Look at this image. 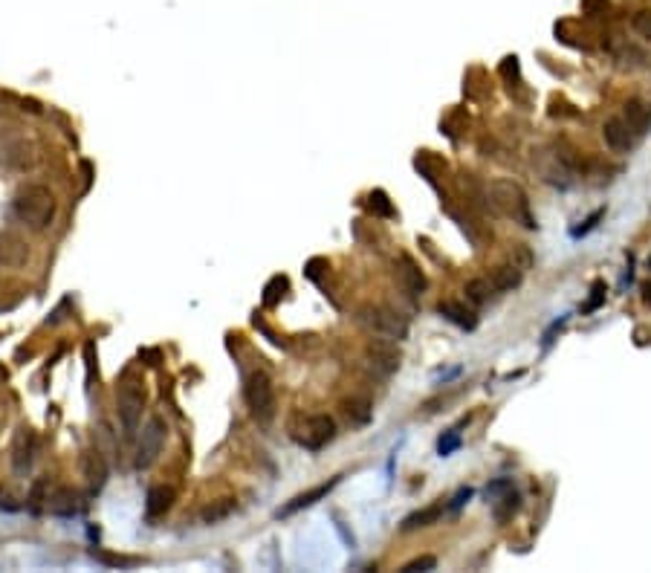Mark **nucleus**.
I'll return each mask as SVG.
<instances>
[{
	"label": "nucleus",
	"instance_id": "bb28decb",
	"mask_svg": "<svg viewBox=\"0 0 651 573\" xmlns=\"http://www.w3.org/2000/svg\"><path fill=\"white\" fill-rule=\"evenodd\" d=\"M512 489V481L510 478H498V481H492L489 487H487V501H498L501 495H507Z\"/></svg>",
	"mask_w": 651,
	"mask_h": 573
},
{
	"label": "nucleus",
	"instance_id": "412c9836",
	"mask_svg": "<svg viewBox=\"0 0 651 573\" xmlns=\"http://www.w3.org/2000/svg\"><path fill=\"white\" fill-rule=\"evenodd\" d=\"M464 293H466V298L472 301V304H487L498 290H495V284H492V278H472V281H466V286H464Z\"/></svg>",
	"mask_w": 651,
	"mask_h": 573
},
{
	"label": "nucleus",
	"instance_id": "423d86ee",
	"mask_svg": "<svg viewBox=\"0 0 651 573\" xmlns=\"http://www.w3.org/2000/svg\"><path fill=\"white\" fill-rule=\"evenodd\" d=\"M359 324L365 328L368 333L379 336V339H391V342H399V339H406L408 336V324L406 319L388 310V307H374V304H368V307H362L359 310Z\"/></svg>",
	"mask_w": 651,
	"mask_h": 573
},
{
	"label": "nucleus",
	"instance_id": "6ab92c4d",
	"mask_svg": "<svg viewBox=\"0 0 651 573\" xmlns=\"http://www.w3.org/2000/svg\"><path fill=\"white\" fill-rule=\"evenodd\" d=\"M521 275H524V270L519 263H501V266H495L492 270V284H495L498 293H507V290H515V286L521 284Z\"/></svg>",
	"mask_w": 651,
	"mask_h": 573
},
{
	"label": "nucleus",
	"instance_id": "c85d7f7f",
	"mask_svg": "<svg viewBox=\"0 0 651 573\" xmlns=\"http://www.w3.org/2000/svg\"><path fill=\"white\" fill-rule=\"evenodd\" d=\"M631 26H634L643 38H648V41H651V12L648 9H643V12H637L634 17H631Z\"/></svg>",
	"mask_w": 651,
	"mask_h": 573
},
{
	"label": "nucleus",
	"instance_id": "f8f14e48",
	"mask_svg": "<svg viewBox=\"0 0 651 573\" xmlns=\"http://www.w3.org/2000/svg\"><path fill=\"white\" fill-rule=\"evenodd\" d=\"M32 457H35V434L32 429H17L15 434V441H12V466L15 472H26L32 466Z\"/></svg>",
	"mask_w": 651,
	"mask_h": 573
},
{
	"label": "nucleus",
	"instance_id": "7c9ffc66",
	"mask_svg": "<svg viewBox=\"0 0 651 573\" xmlns=\"http://www.w3.org/2000/svg\"><path fill=\"white\" fill-rule=\"evenodd\" d=\"M602 217H605V208H597V212H593V215H590V217H588V220H585L582 226H576V229H573L570 235H573V238H582V235L593 232V229H597V223H599Z\"/></svg>",
	"mask_w": 651,
	"mask_h": 573
},
{
	"label": "nucleus",
	"instance_id": "cd10ccee",
	"mask_svg": "<svg viewBox=\"0 0 651 573\" xmlns=\"http://www.w3.org/2000/svg\"><path fill=\"white\" fill-rule=\"evenodd\" d=\"M602 301H605V284H602V281H597V284L590 286V298H588V304L582 307V313H593Z\"/></svg>",
	"mask_w": 651,
	"mask_h": 573
},
{
	"label": "nucleus",
	"instance_id": "b1692460",
	"mask_svg": "<svg viewBox=\"0 0 651 573\" xmlns=\"http://www.w3.org/2000/svg\"><path fill=\"white\" fill-rule=\"evenodd\" d=\"M519 507H521V498H519V492H515V489H510V492L501 495L498 501H492V512H495L498 521H507L510 515L519 512Z\"/></svg>",
	"mask_w": 651,
	"mask_h": 573
},
{
	"label": "nucleus",
	"instance_id": "c756f323",
	"mask_svg": "<svg viewBox=\"0 0 651 573\" xmlns=\"http://www.w3.org/2000/svg\"><path fill=\"white\" fill-rule=\"evenodd\" d=\"M457 446H461V434H457V431H449V434H443V437L437 441V452H440V457L452 454Z\"/></svg>",
	"mask_w": 651,
	"mask_h": 573
},
{
	"label": "nucleus",
	"instance_id": "ddd939ff",
	"mask_svg": "<svg viewBox=\"0 0 651 573\" xmlns=\"http://www.w3.org/2000/svg\"><path fill=\"white\" fill-rule=\"evenodd\" d=\"M82 475H84V481L90 487V492H99L107 481V464H105V457L102 452H95V449H87L82 454Z\"/></svg>",
	"mask_w": 651,
	"mask_h": 573
},
{
	"label": "nucleus",
	"instance_id": "20e7f679",
	"mask_svg": "<svg viewBox=\"0 0 651 573\" xmlns=\"http://www.w3.org/2000/svg\"><path fill=\"white\" fill-rule=\"evenodd\" d=\"M145 382L137 376H125L122 385L116 391V408H119V420L125 426V434H137L139 423H142V411H145Z\"/></svg>",
	"mask_w": 651,
	"mask_h": 573
},
{
	"label": "nucleus",
	"instance_id": "2eb2a0df",
	"mask_svg": "<svg viewBox=\"0 0 651 573\" xmlns=\"http://www.w3.org/2000/svg\"><path fill=\"white\" fill-rule=\"evenodd\" d=\"M437 313L449 319L452 324H457V328H464V330H475V324H477V316L472 307H466L464 301H457V298H443L437 304Z\"/></svg>",
	"mask_w": 651,
	"mask_h": 573
},
{
	"label": "nucleus",
	"instance_id": "dca6fc26",
	"mask_svg": "<svg viewBox=\"0 0 651 573\" xmlns=\"http://www.w3.org/2000/svg\"><path fill=\"white\" fill-rule=\"evenodd\" d=\"M397 278H399V284L406 286V290L411 293V296H420L426 290V275H423V270L411 261V258H399L397 261Z\"/></svg>",
	"mask_w": 651,
	"mask_h": 573
},
{
	"label": "nucleus",
	"instance_id": "39448f33",
	"mask_svg": "<svg viewBox=\"0 0 651 573\" xmlns=\"http://www.w3.org/2000/svg\"><path fill=\"white\" fill-rule=\"evenodd\" d=\"M243 399L258 423H270L275 417V385H273L270 374H263V371L249 374L246 385H243Z\"/></svg>",
	"mask_w": 651,
	"mask_h": 573
},
{
	"label": "nucleus",
	"instance_id": "7ed1b4c3",
	"mask_svg": "<svg viewBox=\"0 0 651 573\" xmlns=\"http://www.w3.org/2000/svg\"><path fill=\"white\" fill-rule=\"evenodd\" d=\"M489 203L498 215H504L512 223H521L524 229H535V217L530 212V200L524 188L512 180H492L489 183Z\"/></svg>",
	"mask_w": 651,
	"mask_h": 573
},
{
	"label": "nucleus",
	"instance_id": "5701e85b",
	"mask_svg": "<svg viewBox=\"0 0 651 573\" xmlns=\"http://www.w3.org/2000/svg\"><path fill=\"white\" fill-rule=\"evenodd\" d=\"M344 414H348L356 426H365L368 420L374 417V406H371V399H365V397H351L348 403H344Z\"/></svg>",
	"mask_w": 651,
	"mask_h": 573
},
{
	"label": "nucleus",
	"instance_id": "a211bd4d",
	"mask_svg": "<svg viewBox=\"0 0 651 573\" xmlns=\"http://www.w3.org/2000/svg\"><path fill=\"white\" fill-rule=\"evenodd\" d=\"M336 484H339V478H333V481H328V484H319V487H313V489H307V492L296 495V498L286 504L284 510H278V515H284V519H286V515H293V512H298V510H304V507H313V504H316L319 498H324V495H328Z\"/></svg>",
	"mask_w": 651,
	"mask_h": 573
},
{
	"label": "nucleus",
	"instance_id": "393cba45",
	"mask_svg": "<svg viewBox=\"0 0 651 573\" xmlns=\"http://www.w3.org/2000/svg\"><path fill=\"white\" fill-rule=\"evenodd\" d=\"M232 512H235V501L232 498H220V501H212L203 510V521L206 524H217V521L229 519Z\"/></svg>",
	"mask_w": 651,
	"mask_h": 573
},
{
	"label": "nucleus",
	"instance_id": "f3484780",
	"mask_svg": "<svg viewBox=\"0 0 651 573\" xmlns=\"http://www.w3.org/2000/svg\"><path fill=\"white\" fill-rule=\"evenodd\" d=\"M177 498V492L171 489V487H151L148 489V498H145V512H148V519H160V515H165L171 510V504H174Z\"/></svg>",
	"mask_w": 651,
	"mask_h": 573
},
{
	"label": "nucleus",
	"instance_id": "2f4dec72",
	"mask_svg": "<svg viewBox=\"0 0 651 573\" xmlns=\"http://www.w3.org/2000/svg\"><path fill=\"white\" fill-rule=\"evenodd\" d=\"M434 565H437V559H434V556H423V559L408 562V565L403 567V573H411V570H431Z\"/></svg>",
	"mask_w": 651,
	"mask_h": 573
},
{
	"label": "nucleus",
	"instance_id": "f257e3e1",
	"mask_svg": "<svg viewBox=\"0 0 651 573\" xmlns=\"http://www.w3.org/2000/svg\"><path fill=\"white\" fill-rule=\"evenodd\" d=\"M12 215L29 226L32 232H44L55 217V197L47 185H24L12 200Z\"/></svg>",
	"mask_w": 651,
	"mask_h": 573
},
{
	"label": "nucleus",
	"instance_id": "473e14b6",
	"mask_svg": "<svg viewBox=\"0 0 651 573\" xmlns=\"http://www.w3.org/2000/svg\"><path fill=\"white\" fill-rule=\"evenodd\" d=\"M469 498H472V489L466 487V489H461V492H457V495H454V498L449 501V510H461V507H464V504H466Z\"/></svg>",
	"mask_w": 651,
	"mask_h": 573
},
{
	"label": "nucleus",
	"instance_id": "72a5a7b5",
	"mask_svg": "<svg viewBox=\"0 0 651 573\" xmlns=\"http://www.w3.org/2000/svg\"><path fill=\"white\" fill-rule=\"evenodd\" d=\"M643 298L651 304V284H645V286H643Z\"/></svg>",
	"mask_w": 651,
	"mask_h": 573
},
{
	"label": "nucleus",
	"instance_id": "a878e982",
	"mask_svg": "<svg viewBox=\"0 0 651 573\" xmlns=\"http://www.w3.org/2000/svg\"><path fill=\"white\" fill-rule=\"evenodd\" d=\"M368 206H371V212L379 215V217H394V206H391V200H388L385 191H371Z\"/></svg>",
	"mask_w": 651,
	"mask_h": 573
},
{
	"label": "nucleus",
	"instance_id": "6e6552de",
	"mask_svg": "<svg viewBox=\"0 0 651 573\" xmlns=\"http://www.w3.org/2000/svg\"><path fill=\"white\" fill-rule=\"evenodd\" d=\"M165 434H168V426L162 417H151L145 429H142V437H139V449H137V469H148L151 464L160 457L162 446H165Z\"/></svg>",
	"mask_w": 651,
	"mask_h": 573
},
{
	"label": "nucleus",
	"instance_id": "aec40b11",
	"mask_svg": "<svg viewBox=\"0 0 651 573\" xmlns=\"http://www.w3.org/2000/svg\"><path fill=\"white\" fill-rule=\"evenodd\" d=\"M622 116L628 119V125L634 128L637 137H640V133H645L648 125H651V107L643 105V102H634V99H631V102H625V113H622Z\"/></svg>",
	"mask_w": 651,
	"mask_h": 573
},
{
	"label": "nucleus",
	"instance_id": "f03ea898",
	"mask_svg": "<svg viewBox=\"0 0 651 573\" xmlns=\"http://www.w3.org/2000/svg\"><path fill=\"white\" fill-rule=\"evenodd\" d=\"M533 168L539 171V177L556 188H570L579 174V160L573 157V151H565L559 145H544L533 151Z\"/></svg>",
	"mask_w": 651,
	"mask_h": 573
},
{
	"label": "nucleus",
	"instance_id": "9b49d317",
	"mask_svg": "<svg viewBox=\"0 0 651 573\" xmlns=\"http://www.w3.org/2000/svg\"><path fill=\"white\" fill-rule=\"evenodd\" d=\"M47 510L52 515H61V519H72V515L82 512V498H79V492H75V489L59 487L55 492L47 495Z\"/></svg>",
	"mask_w": 651,
	"mask_h": 573
},
{
	"label": "nucleus",
	"instance_id": "9d476101",
	"mask_svg": "<svg viewBox=\"0 0 651 573\" xmlns=\"http://www.w3.org/2000/svg\"><path fill=\"white\" fill-rule=\"evenodd\" d=\"M368 359L379 374H394L399 368V351L391 339H376L374 345H368Z\"/></svg>",
	"mask_w": 651,
	"mask_h": 573
},
{
	"label": "nucleus",
	"instance_id": "4be33fe9",
	"mask_svg": "<svg viewBox=\"0 0 651 573\" xmlns=\"http://www.w3.org/2000/svg\"><path fill=\"white\" fill-rule=\"evenodd\" d=\"M443 504H431V507H426V510H417V512H411L408 519L403 521V530L406 533H411V530H417V527H429V524H434L440 515H443Z\"/></svg>",
	"mask_w": 651,
	"mask_h": 573
},
{
	"label": "nucleus",
	"instance_id": "4468645a",
	"mask_svg": "<svg viewBox=\"0 0 651 573\" xmlns=\"http://www.w3.org/2000/svg\"><path fill=\"white\" fill-rule=\"evenodd\" d=\"M26 261L29 246L12 232H0V266H24Z\"/></svg>",
	"mask_w": 651,
	"mask_h": 573
},
{
	"label": "nucleus",
	"instance_id": "1a4fd4ad",
	"mask_svg": "<svg viewBox=\"0 0 651 573\" xmlns=\"http://www.w3.org/2000/svg\"><path fill=\"white\" fill-rule=\"evenodd\" d=\"M602 137H605V145H608L611 151H617V154H625V151L634 148L637 130L628 125L625 116H611V119H605V125H602Z\"/></svg>",
	"mask_w": 651,
	"mask_h": 573
},
{
	"label": "nucleus",
	"instance_id": "0eeeda50",
	"mask_svg": "<svg viewBox=\"0 0 651 573\" xmlns=\"http://www.w3.org/2000/svg\"><path fill=\"white\" fill-rule=\"evenodd\" d=\"M293 437H296L298 446L310 449V452H319V449H324L336 437V423H333V417H328V414L301 417L298 423L293 426Z\"/></svg>",
	"mask_w": 651,
	"mask_h": 573
}]
</instances>
